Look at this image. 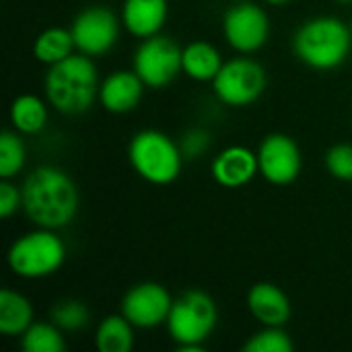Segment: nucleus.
I'll return each instance as SVG.
<instances>
[{
  "mask_svg": "<svg viewBox=\"0 0 352 352\" xmlns=\"http://www.w3.org/2000/svg\"><path fill=\"white\" fill-rule=\"evenodd\" d=\"M169 16L167 0H124L122 25L138 39L157 35Z\"/></svg>",
  "mask_w": 352,
  "mask_h": 352,
  "instance_id": "15",
  "label": "nucleus"
},
{
  "mask_svg": "<svg viewBox=\"0 0 352 352\" xmlns=\"http://www.w3.org/2000/svg\"><path fill=\"white\" fill-rule=\"evenodd\" d=\"M351 27L338 16L307 19L293 35L295 56L314 70H334L351 54Z\"/></svg>",
  "mask_w": 352,
  "mask_h": 352,
  "instance_id": "3",
  "label": "nucleus"
},
{
  "mask_svg": "<svg viewBox=\"0 0 352 352\" xmlns=\"http://www.w3.org/2000/svg\"><path fill=\"white\" fill-rule=\"evenodd\" d=\"M128 159L134 171L148 184H173L184 165L182 146L159 130H140L128 144Z\"/></svg>",
  "mask_w": 352,
  "mask_h": 352,
  "instance_id": "5",
  "label": "nucleus"
},
{
  "mask_svg": "<svg viewBox=\"0 0 352 352\" xmlns=\"http://www.w3.org/2000/svg\"><path fill=\"white\" fill-rule=\"evenodd\" d=\"M25 352H62L66 349L62 330L54 322H33L21 336Z\"/></svg>",
  "mask_w": 352,
  "mask_h": 352,
  "instance_id": "22",
  "label": "nucleus"
},
{
  "mask_svg": "<svg viewBox=\"0 0 352 352\" xmlns=\"http://www.w3.org/2000/svg\"><path fill=\"white\" fill-rule=\"evenodd\" d=\"M264 2H268V4H272V6H285V4H289V2H293V0H264Z\"/></svg>",
  "mask_w": 352,
  "mask_h": 352,
  "instance_id": "29",
  "label": "nucleus"
},
{
  "mask_svg": "<svg viewBox=\"0 0 352 352\" xmlns=\"http://www.w3.org/2000/svg\"><path fill=\"white\" fill-rule=\"evenodd\" d=\"M33 324V305L16 291H0V332L4 336H23Z\"/></svg>",
  "mask_w": 352,
  "mask_h": 352,
  "instance_id": "18",
  "label": "nucleus"
},
{
  "mask_svg": "<svg viewBox=\"0 0 352 352\" xmlns=\"http://www.w3.org/2000/svg\"><path fill=\"white\" fill-rule=\"evenodd\" d=\"M144 87L146 85L134 70H116L103 78L99 101L109 113H128L138 107Z\"/></svg>",
  "mask_w": 352,
  "mask_h": 352,
  "instance_id": "14",
  "label": "nucleus"
},
{
  "mask_svg": "<svg viewBox=\"0 0 352 352\" xmlns=\"http://www.w3.org/2000/svg\"><path fill=\"white\" fill-rule=\"evenodd\" d=\"M258 163L264 179L274 186H287L299 177L303 157L299 144L291 136L274 132L260 142Z\"/></svg>",
  "mask_w": 352,
  "mask_h": 352,
  "instance_id": "12",
  "label": "nucleus"
},
{
  "mask_svg": "<svg viewBox=\"0 0 352 352\" xmlns=\"http://www.w3.org/2000/svg\"><path fill=\"white\" fill-rule=\"evenodd\" d=\"M338 2H352V0H338Z\"/></svg>",
  "mask_w": 352,
  "mask_h": 352,
  "instance_id": "30",
  "label": "nucleus"
},
{
  "mask_svg": "<svg viewBox=\"0 0 352 352\" xmlns=\"http://www.w3.org/2000/svg\"><path fill=\"white\" fill-rule=\"evenodd\" d=\"M173 299L169 291L159 283H140L134 285L122 299V316L142 330L157 328L167 324Z\"/></svg>",
  "mask_w": 352,
  "mask_h": 352,
  "instance_id": "11",
  "label": "nucleus"
},
{
  "mask_svg": "<svg viewBox=\"0 0 352 352\" xmlns=\"http://www.w3.org/2000/svg\"><path fill=\"white\" fill-rule=\"evenodd\" d=\"M248 309L262 326H285L291 318V301L272 283H258L248 293Z\"/></svg>",
  "mask_w": 352,
  "mask_h": 352,
  "instance_id": "16",
  "label": "nucleus"
},
{
  "mask_svg": "<svg viewBox=\"0 0 352 352\" xmlns=\"http://www.w3.org/2000/svg\"><path fill=\"white\" fill-rule=\"evenodd\" d=\"M212 89L217 99L229 107L252 105L266 89V70L252 58H233L223 64Z\"/></svg>",
  "mask_w": 352,
  "mask_h": 352,
  "instance_id": "7",
  "label": "nucleus"
},
{
  "mask_svg": "<svg viewBox=\"0 0 352 352\" xmlns=\"http://www.w3.org/2000/svg\"><path fill=\"white\" fill-rule=\"evenodd\" d=\"M351 31H352V25H351Z\"/></svg>",
  "mask_w": 352,
  "mask_h": 352,
  "instance_id": "32",
  "label": "nucleus"
},
{
  "mask_svg": "<svg viewBox=\"0 0 352 352\" xmlns=\"http://www.w3.org/2000/svg\"><path fill=\"white\" fill-rule=\"evenodd\" d=\"M324 163L330 175H334L336 179L352 182V144H334L326 151Z\"/></svg>",
  "mask_w": 352,
  "mask_h": 352,
  "instance_id": "26",
  "label": "nucleus"
},
{
  "mask_svg": "<svg viewBox=\"0 0 352 352\" xmlns=\"http://www.w3.org/2000/svg\"><path fill=\"white\" fill-rule=\"evenodd\" d=\"M66 260V245L54 229L37 227L12 241L6 254L8 268L21 278H45L60 270Z\"/></svg>",
  "mask_w": 352,
  "mask_h": 352,
  "instance_id": "6",
  "label": "nucleus"
},
{
  "mask_svg": "<svg viewBox=\"0 0 352 352\" xmlns=\"http://www.w3.org/2000/svg\"><path fill=\"white\" fill-rule=\"evenodd\" d=\"M223 35L235 52L254 54L270 37V19L262 6L241 0L225 12Z\"/></svg>",
  "mask_w": 352,
  "mask_h": 352,
  "instance_id": "9",
  "label": "nucleus"
},
{
  "mask_svg": "<svg viewBox=\"0 0 352 352\" xmlns=\"http://www.w3.org/2000/svg\"><path fill=\"white\" fill-rule=\"evenodd\" d=\"M221 52L208 41H192L184 47L182 54V70L186 76L198 82H212L219 70L223 68Z\"/></svg>",
  "mask_w": 352,
  "mask_h": 352,
  "instance_id": "17",
  "label": "nucleus"
},
{
  "mask_svg": "<svg viewBox=\"0 0 352 352\" xmlns=\"http://www.w3.org/2000/svg\"><path fill=\"white\" fill-rule=\"evenodd\" d=\"M19 208H23L21 188L10 184V179H2L0 182V217L10 219Z\"/></svg>",
  "mask_w": 352,
  "mask_h": 352,
  "instance_id": "27",
  "label": "nucleus"
},
{
  "mask_svg": "<svg viewBox=\"0 0 352 352\" xmlns=\"http://www.w3.org/2000/svg\"><path fill=\"white\" fill-rule=\"evenodd\" d=\"M89 309L82 301L62 299L50 309V322H54L62 332H76L89 324Z\"/></svg>",
  "mask_w": 352,
  "mask_h": 352,
  "instance_id": "24",
  "label": "nucleus"
},
{
  "mask_svg": "<svg viewBox=\"0 0 352 352\" xmlns=\"http://www.w3.org/2000/svg\"><path fill=\"white\" fill-rule=\"evenodd\" d=\"M23 212L35 227L62 229L70 225L78 210V190L72 177L52 165L33 169L23 186Z\"/></svg>",
  "mask_w": 352,
  "mask_h": 352,
  "instance_id": "1",
  "label": "nucleus"
},
{
  "mask_svg": "<svg viewBox=\"0 0 352 352\" xmlns=\"http://www.w3.org/2000/svg\"><path fill=\"white\" fill-rule=\"evenodd\" d=\"M295 349L291 336L280 326H264L258 334H254L245 344V352H291Z\"/></svg>",
  "mask_w": 352,
  "mask_h": 352,
  "instance_id": "25",
  "label": "nucleus"
},
{
  "mask_svg": "<svg viewBox=\"0 0 352 352\" xmlns=\"http://www.w3.org/2000/svg\"><path fill=\"white\" fill-rule=\"evenodd\" d=\"M122 19L107 6H89L80 10L72 21L74 45L85 56H103L107 54L120 37Z\"/></svg>",
  "mask_w": 352,
  "mask_h": 352,
  "instance_id": "10",
  "label": "nucleus"
},
{
  "mask_svg": "<svg viewBox=\"0 0 352 352\" xmlns=\"http://www.w3.org/2000/svg\"><path fill=\"white\" fill-rule=\"evenodd\" d=\"M208 142H210V136L204 130H190L179 146H182L184 157H198L208 148Z\"/></svg>",
  "mask_w": 352,
  "mask_h": 352,
  "instance_id": "28",
  "label": "nucleus"
},
{
  "mask_svg": "<svg viewBox=\"0 0 352 352\" xmlns=\"http://www.w3.org/2000/svg\"><path fill=\"white\" fill-rule=\"evenodd\" d=\"M99 74L91 56L72 54L66 60L52 64L43 78L47 103L66 116H78L91 109L99 97Z\"/></svg>",
  "mask_w": 352,
  "mask_h": 352,
  "instance_id": "2",
  "label": "nucleus"
},
{
  "mask_svg": "<svg viewBox=\"0 0 352 352\" xmlns=\"http://www.w3.org/2000/svg\"><path fill=\"white\" fill-rule=\"evenodd\" d=\"M237 2H241V0H237Z\"/></svg>",
  "mask_w": 352,
  "mask_h": 352,
  "instance_id": "31",
  "label": "nucleus"
},
{
  "mask_svg": "<svg viewBox=\"0 0 352 352\" xmlns=\"http://www.w3.org/2000/svg\"><path fill=\"white\" fill-rule=\"evenodd\" d=\"M10 124L19 134H39L47 124V105L37 95H19L10 105Z\"/></svg>",
  "mask_w": 352,
  "mask_h": 352,
  "instance_id": "19",
  "label": "nucleus"
},
{
  "mask_svg": "<svg viewBox=\"0 0 352 352\" xmlns=\"http://www.w3.org/2000/svg\"><path fill=\"white\" fill-rule=\"evenodd\" d=\"M95 346L99 352H128L134 346V326L120 314L107 316L95 334Z\"/></svg>",
  "mask_w": 352,
  "mask_h": 352,
  "instance_id": "21",
  "label": "nucleus"
},
{
  "mask_svg": "<svg viewBox=\"0 0 352 352\" xmlns=\"http://www.w3.org/2000/svg\"><path fill=\"white\" fill-rule=\"evenodd\" d=\"M219 322V309L204 291H186L173 299L167 332L179 351H202Z\"/></svg>",
  "mask_w": 352,
  "mask_h": 352,
  "instance_id": "4",
  "label": "nucleus"
},
{
  "mask_svg": "<svg viewBox=\"0 0 352 352\" xmlns=\"http://www.w3.org/2000/svg\"><path fill=\"white\" fill-rule=\"evenodd\" d=\"M27 161V151L25 144L14 130H4L0 136V177L2 179H12L16 177Z\"/></svg>",
  "mask_w": 352,
  "mask_h": 352,
  "instance_id": "23",
  "label": "nucleus"
},
{
  "mask_svg": "<svg viewBox=\"0 0 352 352\" xmlns=\"http://www.w3.org/2000/svg\"><path fill=\"white\" fill-rule=\"evenodd\" d=\"M210 171L219 186L231 188V190L243 188L256 177V173H260L258 153L241 144L227 146L212 159Z\"/></svg>",
  "mask_w": 352,
  "mask_h": 352,
  "instance_id": "13",
  "label": "nucleus"
},
{
  "mask_svg": "<svg viewBox=\"0 0 352 352\" xmlns=\"http://www.w3.org/2000/svg\"><path fill=\"white\" fill-rule=\"evenodd\" d=\"M184 50L167 35H153L142 39L134 52V72L148 89L167 87L182 70Z\"/></svg>",
  "mask_w": 352,
  "mask_h": 352,
  "instance_id": "8",
  "label": "nucleus"
},
{
  "mask_svg": "<svg viewBox=\"0 0 352 352\" xmlns=\"http://www.w3.org/2000/svg\"><path fill=\"white\" fill-rule=\"evenodd\" d=\"M72 50H76L72 31L64 27H50L41 31L33 41V56L47 66L66 60L72 56Z\"/></svg>",
  "mask_w": 352,
  "mask_h": 352,
  "instance_id": "20",
  "label": "nucleus"
}]
</instances>
